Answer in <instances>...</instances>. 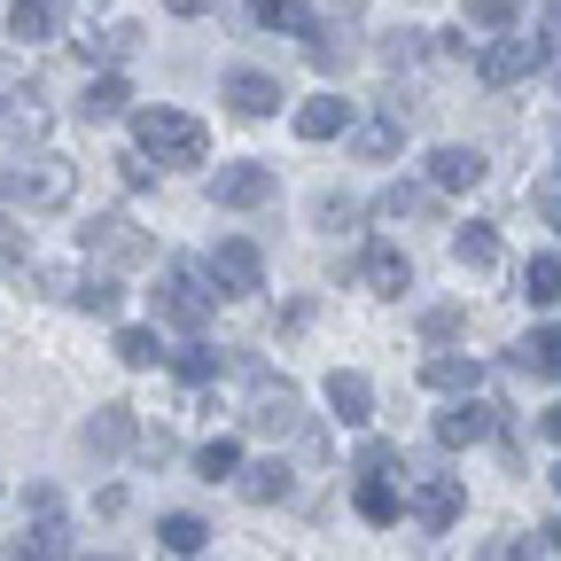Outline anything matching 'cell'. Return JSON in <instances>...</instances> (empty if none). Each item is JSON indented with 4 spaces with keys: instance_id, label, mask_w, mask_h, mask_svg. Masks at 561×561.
Segmentation results:
<instances>
[{
    "instance_id": "48",
    "label": "cell",
    "mask_w": 561,
    "mask_h": 561,
    "mask_svg": "<svg viewBox=\"0 0 561 561\" xmlns=\"http://www.w3.org/2000/svg\"><path fill=\"white\" fill-rule=\"evenodd\" d=\"M546 546H553V553H561V523H546Z\"/></svg>"
},
{
    "instance_id": "42",
    "label": "cell",
    "mask_w": 561,
    "mask_h": 561,
    "mask_svg": "<svg viewBox=\"0 0 561 561\" xmlns=\"http://www.w3.org/2000/svg\"><path fill=\"white\" fill-rule=\"evenodd\" d=\"M140 460L164 468V460H172V430H149V437H140Z\"/></svg>"
},
{
    "instance_id": "16",
    "label": "cell",
    "mask_w": 561,
    "mask_h": 561,
    "mask_svg": "<svg viewBox=\"0 0 561 561\" xmlns=\"http://www.w3.org/2000/svg\"><path fill=\"white\" fill-rule=\"evenodd\" d=\"M437 195H445L437 180H398L375 210H382V219H398V227H405V219H437Z\"/></svg>"
},
{
    "instance_id": "20",
    "label": "cell",
    "mask_w": 561,
    "mask_h": 561,
    "mask_svg": "<svg viewBox=\"0 0 561 561\" xmlns=\"http://www.w3.org/2000/svg\"><path fill=\"white\" fill-rule=\"evenodd\" d=\"M483 172H491V164H483V149H437V157H430V180H437L445 195L483 187Z\"/></svg>"
},
{
    "instance_id": "46",
    "label": "cell",
    "mask_w": 561,
    "mask_h": 561,
    "mask_svg": "<svg viewBox=\"0 0 561 561\" xmlns=\"http://www.w3.org/2000/svg\"><path fill=\"white\" fill-rule=\"evenodd\" d=\"M538 210H546V219L561 227V187H546V195H538Z\"/></svg>"
},
{
    "instance_id": "33",
    "label": "cell",
    "mask_w": 561,
    "mask_h": 561,
    "mask_svg": "<svg viewBox=\"0 0 561 561\" xmlns=\"http://www.w3.org/2000/svg\"><path fill=\"white\" fill-rule=\"evenodd\" d=\"M172 367H180L187 390H210V382H219V351H210V343H187V351H172Z\"/></svg>"
},
{
    "instance_id": "17",
    "label": "cell",
    "mask_w": 561,
    "mask_h": 561,
    "mask_svg": "<svg viewBox=\"0 0 561 561\" xmlns=\"http://www.w3.org/2000/svg\"><path fill=\"white\" fill-rule=\"evenodd\" d=\"M227 102H234V117H273L280 110V79H265V70H234Z\"/></svg>"
},
{
    "instance_id": "2",
    "label": "cell",
    "mask_w": 561,
    "mask_h": 561,
    "mask_svg": "<svg viewBox=\"0 0 561 561\" xmlns=\"http://www.w3.org/2000/svg\"><path fill=\"white\" fill-rule=\"evenodd\" d=\"M133 140H140V157H157V164H203V157H210V133H203V117L164 110V102L133 110Z\"/></svg>"
},
{
    "instance_id": "50",
    "label": "cell",
    "mask_w": 561,
    "mask_h": 561,
    "mask_svg": "<svg viewBox=\"0 0 561 561\" xmlns=\"http://www.w3.org/2000/svg\"><path fill=\"white\" fill-rule=\"evenodd\" d=\"M553 491H561V468H553Z\"/></svg>"
},
{
    "instance_id": "3",
    "label": "cell",
    "mask_w": 561,
    "mask_h": 561,
    "mask_svg": "<svg viewBox=\"0 0 561 561\" xmlns=\"http://www.w3.org/2000/svg\"><path fill=\"white\" fill-rule=\"evenodd\" d=\"M210 312H219L210 273H203V265H164V280H157V320H172L180 335H203Z\"/></svg>"
},
{
    "instance_id": "8",
    "label": "cell",
    "mask_w": 561,
    "mask_h": 561,
    "mask_svg": "<svg viewBox=\"0 0 561 561\" xmlns=\"http://www.w3.org/2000/svg\"><path fill=\"white\" fill-rule=\"evenodd\" d=\"M203 273H210V289H219V297H257V289H265V257H257V242H219Z\"/></svg>"
},
{
    "instance_id": "12",
    "label": "cell",
    "mask_w": 561,
    "mask_h": 561,
    "mask_svg": "<svg viewBox=\"0 0 561 561\" xmlns=\"http://www.w3.org/2000/svg\"><path fill=\"white\" fill-rule=\"evenodd\" d=\"M87 250H102V257H117V265H140V257H149V234H140L125 210H102V219L87 227Z\"/></svg>"
},
{
    "instance_id": "38",
    "label": "cell",
    "mask_w": 561,
    "mask_h": 561,
    "mask_svg": "<svg viewBox=\"0 0 561 561\" xmlns=\"http://www.w3.org/2000/svg\"><path fill=\"white\" fill-rule=\"evenodd\" d=\"M468 328V312L460 305H437V312H421V343H453Z\"/></svg>"
},
{
    "instance_id": "32",
    "label": "cell",
    "mask_w": 561,
    "mask_h": 561,
    "mask_svg": "<svg viewBox=\"0 0 561 561\" xmlns=\"http://www.w3.org/2000/svg\"><path fill=\"white\" fill-rule=\"evenodd\" d=\"M195 468H203V483H234V476H242V445H234V437H210V445L195 453Z\"/></svg>"
},
{
    "instance_id": "6",
    "label": "cell",
    "mask_w": 561,
    "mask_h": 561,
    "mask_svg": "<svg viewBox=\"0 0 561 561\" xmlns=\"http://www.w3.org/2000/svg\"><path fill=\"white\" fill-rule=\"evenodd\" d=\"M405 507H413V523H421V530H453V523H460V507H468V483H460V476H413Z\"/></svg>"
},
{
    "instance_id": "21",
    "label": "cell",
    "mask_w": 561,
    "mask_h": 561,
    "mask_svg": "<svg viewBox=\"0 0 561 561\" xmlns=\"http://www.w3.org/2000/svg\"><path fill=\"white\" fill-rule=\"evenodd\" d=\"M515 367L538 375V382H561V328H530V335L515 343Z\"/></svg>"
},
{
    "instance_id": "11",
    "label": "cell",
    "mask_w": 561,
    "mask_h": 561,
    "mask_svg": "<svg viewBox=\"0 0 561 561\" xmlns=\"http://www.w3.org/2000/svg\"><path fill=\"white\" fill-rule=\"evenodd\" d=\"M125 445H133V405H94L79 421V453L87 460H117Z\"/></svg>"
},
{
    "instance_id": "41",
    "label": "cell",
    "mask_w": 561,
    "mask_h": 561,
    "mask_svg": "<svg viewBox=\"0 0 561 561\" xmlns=\"http://www.w3.org/2000/svg\"><path fill=\"white\" fill-rule=\"evenodd\" d=\"M0 265H32V242H24V227H16V210L0 219Z\"/></svg>"
},
{
    "instance_id": "19",
    "label": "cell",
    "mask_w": 561,
    "mask_h": 561,
    "mask_svg": "<svg viewBox=\"0 0 561 561\" xmlns=\"http://www.w3.org/2000/svg\"><path fill=\"white\" fill-rule=\"evenodd\" d=\"M234 491H242L250 507H273V500H289V491H297V476L280 468V460H250V468L234 476Z\"/></svg>"
},
{
    "instance_id": "24",
    "label": "cell",
    "mask_w": 561,
    "mask_h": 561,
    "mask_svg": "<svg viewBox=\"0 0 561 561\" xmlns=\"http://www.w3.org/2000/svg\"><path fill=\"white\" fill-rule=\"evenodd\" d=\"M351 500H359V515H367V523H398V515H405L398 483H390L382 468H367V476H359V491H351Z\"/></svg>"
},
{
    "instance_id": "31",
    "label": "cell",
    "mask_w": 561,
    "mask_h": 561,
    "mask_svg": "<svg viewBox=\"0 0 561 561\" xmlns=\"http://www.w3.org/2000/svg\"><path fill=\"white\" fill-rule=\"evenodd\" d=\"M70 305L79 312H94V320H117V305H125V289L110 273H94V280H79V289H70Z\"/></svg>"
},
{
    "instance_id": "4",
    "label": "cell",
    "mask_w": 561,
    "mask_h": 561,
    "mask_svg": "<svg viewBox=\"0 0 561 561\" xmlns=\"http://www.w3.org/2000/svg\"><path fill=\"white\" fill-rule=\"evenodd\" d=\"M546 32H507V39H491V47H476V79L483 87H523V79H538L546 70Z\"/></svg>"
},
{
    "instance_id": "15",
    "label": "cell",
    "mask_w": 561,
    "mask_h": 561,
    "mask_svg": "<svg viewBox=\"0 0 561 561\" xmlns=\"http://www.w3.org/2000/svg\"><path fill=\"white\" fill-rule=\"evenodd\" d=\"M351 117H359V110H351L343 94H312L297 110V140H335V133H351Z\"/></svg>"
},
{
    "instance_id": "10",
    "label": "cell",
    "mask_w": 561,
    "mask_h": 561,
    "mask_svg": "<svg viewBox=\"0 0 561 561\" xmlns=\"http://www.w3.org/2000/svg\"><path fill=\"white\" fill-rule=\"evenodd\" d=\"M491 430H500V405H491V398H476V390H468L453 413H437V445H445V453H460V445H483Z\"/></svg>"
},
{
    "instance_id": "18",
    "label": "cell",
    "mask_w": 561,
    "mask_h": 561,
    "mask_svg": "<svg viewBox=\"0 0 561 561\" xmlns=\"http://www.w3.org/2000/svg\"><path fill=\"white\" fill-rule=\"evenodd\" d=\"M0 133H9V140H47V102H39V87H16L9 102H0Z\"/></svg>"
},
{
    "instance_id": "44",
    "label": "cell",
    "mask_w": 561,
    "mask_h": 561,
    "mask_svg": "<svg viewBox=\"0 0 561 561\" xmlns=\"http://www.w3.org/2000/svg\"><path fill=\"white\" fill-rule=\"evenodd\" d=\"M24 515H55V483H32L24 491Z\"/></svg>"
},
{
    "instance_id": "5",
    "label": "cell",
    "mask_w": 561,
    "mask_h": 561,
    "mask_svg": "<svg viewBox=\"0 0 561 561\" xmlns=\"http://www.w3.org/2000/svg\"><path fill=\"white\" fill-rule=\"evenodd\" d=\"M242 421H250L257 437H297V430H305V398H297L289 382L257 375V390H250V413H242Z\"/></svg>"
},
{
    "instance_id": "36",
    "label": "cell",
    "mask_w": 561,
    "mask_h": 561,
    "mask_svg": "<svg viewBox=\"0 0 561 561\" xmlns=\"http://www.w3.org/2000/svg\"><path fill=\"white\" fill-rule=\"evenodd\" d=\"M117 359H125V367H157L164 351H157V335H149V328H117Z\"/></svg>"
},
{
    "instance_id": "23",
    "label": "cell",
    "mask_w": 561,
    "mask_h": 561,
    "mask_svg": "<svg viewBox=\"0 0 561 561\" xmlns=\"http://www.w3.org/2000/svg\"><path fill=\"white\" fill-rule=\"evenodd\" d=\"M87 62H125V55H140V24H102V32H87V39H70Z\"/></svg>"
},
{
    "instance_id": "13",
    "label": "cell",
    "mask_w": 561,
    "mask_h": 561,
    "mask_svg": "<svg viewBox=\"0 0 561 561\" xmlns=\"http://www.w3.org/2000/svg\"><path fill=\"white\" fill-rule=\"evenodd\" d=\"M359 280H367L375 297H405V289H413V257H405V250H390V242H367Z\"/></svg>"
},
{
    "instance_id": "29",
    "label": "cell",
    "mask_w": 561,
    "mask_h": 561,
    "mask_svg": "<svg viewBox=\"0 0 561 561\" xmlns=\"http://www.w3.org/2000/svg\"><path fill=\"white\" fill-rule=\"evenodd\" d=\"M343 55H351V32L343 24H312L305 32V62L312 70H343Z\"/></svg>"
},
{
    "instance_id": "28",
    "label": "cell",
    "mask_w": 561,
    "mask_h": 561,
    "mask_svg": "<svg viewBox=\"0 0 561 561\" xmlns=\"http://www.w3.org/2000/svg\"><path fill=\"white\" fill-rule=\"evenodd\" d=\"M453 257H460L468 273H483V265H500V234H491L483 219H468V227L453 234Z\"/></svg>"
},
{
    "instance_id": "34",
    "label": "cell",
    "mask_w": 561,
    "mask_h": 561,
    "mask_svg": "<svg viewBox=\"0 0 561 561\" xmlns=\"http://www.w3.org/2000/svg\"><path fill=\"white\" fill-rule=\"evenodd\" d=\"M157 538H164V553H203V546H210L203 515H164V523H157Z\"/></svg>"
},
{
    "instance_id": "49",
    "label": "cell",
    "mask_w": 561,
    "mask_h": 561,
    "mask_svg": "<svg viewBox=\"0 0 561 561\" xmlns=\"http://www.w3.org/2000/svg\"><path fill=\"white\" fill-rule=\"evenodd\" d=\"M87 561H125V553H87Z\"/></svg>"
},
{
    "instance_id": "39",
    "label": "cell",
    "mask_w": 561,
    "mask_h": 561,
    "mask_svg": "<svg viewBox=\"0 0 561 561\" xmlns=\"http://www.w3.org/2000/svg\"><path fill=\"white\" fill-rule=\"evenodd\" d=\"M421 39H430V32H390V39H382V62H390V70H405V62H421V55H430V47H421Z\"/></svg>"
},
{
    "instance_id": "14",
    "label": "cell",
    "mask_w": 561,
    "mask_h": 561,
    "mask_svg": "<svg viewBox=\"0 0 561 561\" xmlns=\"http://www.w3.org/2000/svg\"><path fill=\"white\" fill-rule=\"evenodd\" d=\"M328 405H335L343 430H367V421H375V382L351 375V367H335V375H328Z\"/></svg>"
},
{
    "instance_id": "47",
    "label": "cell",
    "mask_w": 561,
    "mask_h": 561,
    "mask_svg": "<svg viewBox=\"0 0 561 561\" xmlns=\"http://www.w3.org/2000/svg\"><path fill=\"white\" fill-rule=\"evenodd\" d=\"M164 9H172V16H203V9H210V0H164Z\"/></svg>"
},
{
    "instance_id": "9",
    "label": "cell",
    "mask_w": 561,
    "mask_h": 561,
    "mask_svg": "<svg viewBox=\"0 0 561 561\" xmlns=\"http://www.w3.org/2000/svg\"><path fill=\"white\" fill-rule=\"evenodd\" d=\"M273 164H219L210 172V203H227V210H257V203H273Z\"/></svg>"
},
{
    "instance_id": "27",
    "label": "cell",
    "mask_w": 561,
    "mask_h": 561,
    "mask_svg": "<svg viewBox=\"0 0 561 561\" xmlns=\"http://www.w3.org/2000/svg\"><path fill=\"white\" fill-rule=\"evenodd\" d=\"M9 39H24V47L55 39V9L47 0H9Z\"/></svg>"
},
{
    "instance_id": "37",
    "label": "cell",
    "mask_w": 561,
    "mask_h": 561,
    "mask_svg": "<svg viewBox=\"0 0 561 561\" xmlns=\"http://www.w3.org/2000/svg\"><path fill=\"white\" fill-rule=\"evenodd\" d=\"M460 9H468V24H483V32H507L523 0H460Z\"/></svg>"
},
{
    "instance_id": "30",
    "label": "cell",
    "mask_w": 561,
    "mask_h": 561,
    "mask_svg": "<svg viewBox=\"0 0 561 561\" xmlns=\"http://www.w3.org/2000/svg\"><path fill=\"white\" fill-rule=\"evenodd\" d=\"M250 16L265 24V32H312V9H305V0H250Z\"/></svg>"
},
{
    "instance_id": "1",
    "label": "cell",
    "mask_w": 561,
    "mask_h": 561,
    "mask_svg": "<svg viewBox=\"0 0 561 561\" xmlns=\"http://www.w3.org/2000/svg\"><path fill=\"white\" fill-rule=\"evenodd\" d=\"M79 195V164L70 157H32V164H9L0 172V203L16 210V219H47Z\"/></svg>"
},
{
    "instance_id": "22",
    "label": "cell",
    "mask_w": 561,
    "mask_h": 561,
    "mask_svg": "<svg viewBox=\"0 0 561 561\" xmlns=\"http://www.w3.org/2000/svg\"><path fill=\"white\" fill-rule=\"evenodd\" d=\"M125 102H133V87L117 79V70H102V79H87V94H79V117L110 125V117H125Z\"/></svg>"
},
{
    "instance_id": "35",
    "label": "cell",
    "mask_w": 561,
    "mask_h": 561,
    "mask_svg": "<svg viewBox=\"0 0 561 561\" xmlns=\"http://www.w3.org/2000/svg\"><path fill=\"white\" fill-rule=\"evenodd\" d=\"M523 297L530 305H561V257H530L523 265Z\"/></svg>"
},
{
    "instance_id": "26",
    "label": "cell",
    "mask_w": 561,
    "mask_h": 561,
    "mask_svg": "<svg viewBox=\"0 0 561 561\" xmlns=\"http://www.w3.org/2000/svg\"><path fill=\"white\" fill-rule=\"evenodd\" d=\"M62 553H70V530H62L55 515L24 523V538H16V561H62Z\"/></svg>"
},
{
    "instance_id": "45",
    "label": "cell",
    "mask_w": 561,
    "mask_h": 561,
    "mask_svg": "<svg viewBox=\"0 0 561 561\" xmlns=\"http://www.w3.org/2000/svg\"><path fill=\"white\" fill-rule=\"evenodd\" d=\"M538 430H546V437L561 445V405H546V413H538Z\"/></svg>"
},
{
    "instance_id": "40",
    "label": "cell",
    "mask_w": 561,
    "mask_h": 561,
    "mask_svg": "<svg viewBox=\"0 0 561 561\" xmlns=\"http://www.w3.org/2000/svg\"><path fill=\"white\" fill-rule=\"evenodd\" d=\"M312 219H320L328 234H343L351 219H359V203H351V195H320V210H312Z\"/></svg>"
},
{
    "instance_id": "25",
    "label": "cell",
    "mask_w": 561,
    "mask_h": 561,
    "mask_svg": "<svg viewBox=\"0 0 561 561\" xmlns=\"http://www.w3.org/2000/svg\"><path fill=\"white\" fill-rule=\"evenodd\" d=\"M421 382H430V390H453V398H468V390L483 382V367H476V359H453V351H437V359H421Z\"/></svg>"
},
{
    "instance_id": "43",
    "label": "cell",
    "mask_w": 561,
    "mask_h": 561,
    "mask_svg": "<svg viewBox=\"0 0 561 561\" xmlns=\"http://www.w3.org/2000/svg\"><path fill=\"white\" fill-rule=\"evenodd\" d=\"M117 180H125V187H149V157H140V149L117 157Z\"/></svg>"
},
{
    "instance_id": "7",
    "label": "cell",
    "mask_w": 561,
    "mask_h": 561,
    "mask_svg": "<svg viewBox=\"0 0 561 561\" xmlns=\"http://www.w3.org/2000/svg\"><path fill=\"white\" fill-rule=\"evenodd\" d=\"M405 149V102H382L375 117H351V157L359 164H390Z\"/></svg>"
}]
</instances>
